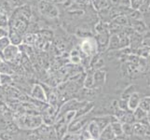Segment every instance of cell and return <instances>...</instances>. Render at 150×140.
Listing matches in <instances>:
<instances>
[{
    "label": "cell",
    "instance_id": "9c48e42d",
    "mask_svg": "<svg viewBox=\"0 0 150 140\" xmlns=\"http://www.w3.org/2000/svg\"><path fill=\"white\" fill-rule=\"evenodd\" d=\"M140 99H141V97L139 95V93L134 92L132 95L128 98V107L132 110L135 109L139 105Z\"/></svg>",
    "mask_w": 150,
    "mask_h": 140
},
{
    "label": "cell",
    "instance_id": "ac0fdd59",
    "mask_svg": "<svg viewBox=\"0 0 150 140\" xmlns=\"http://www.w3.org/2000/svg\"><path fill=\"white\" fill-rule=\"evenodd\" d=\"M35 40H37V38H35V34H32V33H29V34H26L23 37V42L25 43V45H33Z\"/></svg>",
    "mask_w": 150,
    "mask_h": 140
},
{
    "label": "cell",
    "instance_id": "d6986e66",
    "mask_svg": "<svg viewBox=\"0 0 150 140\" xmlns=\"http://www.w3.org/2000/svg\"><path fill=\"white\" fill-rule=\"evenodd\" d=\"M149 103H150V99L148 96H146L142 98V99H140V102H139V105L138 107L142 108L143 110L144 111H149Z\"/></svg>",
    "mask_w": 150,
    "mask_h": 140
},
{
    "label": "cell",
    "instance_id": "f1b7e54d",
    "mask_svg": "<svg viewBox=\"0 0 150 140\" xmlns=\"http://www.w3.org/2000/svg\"><path fill=\"white\" fill-rule=\"evenodd\" d=\"M8 27L0 26V38H3V37L8 36Z\"/></svg>",
    "mask_w": 150,
    "mask_h": 140
},
{
    "label": "cell",
    "instance_id": "cb8c5ba5",
    "mask_svg": "<svg viewBox=\"0 0 150 140\" xmlns=\"http://www.w3.org/2000/svg\"><path fill=\"white\" fill-rule=\"evenodd\" d=\"M12 82L11 75L8 74H0V83L1 84H8Z\"/></svg>",
    "mask_w": 150,
    "mask_h": 140
},
{
    "label": "cell",
    "instance_id": "83f0119b",
    "mask_svg": "<svg viewBox=\"0 0 150 140\" xmlns=\"http://www.w3.org/2000/svg\"><path fill=\"white\" fill-rule=\"evenodd\" d=\"M0 138H1L2 140H11L12 136H11V134L7 133V132H2L1 134H0Z\"/></svg>",
    "mask_w": 150,
    "mask_h": 140
},
{
    "label": "cell",
    "instance_id": "30bf717a",
    "mask_svg": "<svg viewBox=\"0 0 150 140\" xmlns=\"http://www.w3.org/2000/svg\"><path fill=\"white\" fill-rule=\"evenodd\" d=\"M111 22L117 24L118 26H121V27H125L127 25H129V19L127 16H125V15H117V16L114 18Z\"/></svg>",
    "mask_w": 150,
    "mask_h": 140
},
{
    "label": "cell",
    "instance_id": "5b68a950",
    "mask_svg": "<svg viewBox=\"0 0 150 140\" xmlns=\"http://www.w3.org/2000/svg\"><path fill=\"white\" fill-rule=\"evenodd\" d=\"M8 38H9L10 44H12V45L20 46L23 43L22 35L19 34L16 30H15L13 27L9 26V25H8Z\"/></svg>",
    "mask_w": 150,
    "mask_h": 140
},
{
    "label": "cell",
    "instance_id": "5bb4252c",
    "mask_svg": "<svg viewBox=\"0 0 150 140\" xmlns=\"http://www.w3.org/2000/svg\"><path fill=\"white\" fill-rule=\"evenodd\" d=\"M0 74H8L11 75L12 74V69L9 66V65L5 61H1L0 63Z\"/></svg>",
    "mask_w": 150,
    "mask_h": 140
},
{
    "label": "cell",
    "instance_id": "7402d4cb",
    "mask_svg": "<svg viewBox=\"0 0 150 140\" xmlns=\"http://www.w3.org/2000/svg\"><path fill=\"white\" fill-rule=\"evenodd\" d=\"M84 85L86 88H89V89H91L92 87H94V80H93V75L89 74L85 79L84 81Z\"/></svg>",
    "mask_w": 150,
    "mask_h": 140
},
{
    "label": "cell",
    "instance_id": "1f68e13d",
    "mask_svg": "<svg viewBox=\"0 0 150 140\" xmlns=\"http://www.w3.org/2000/svg\"><path fill=\"white\" fill-rule=\"evenodd\" d=\"M113 140H129L128 137L126 136H117V137H116L115 139L113 138Z\"/></svg>",
    "mask_w": 150,
    "mask_h": 140
},
{
    "label": "cell",
    "instance_id": "d6a6232c",
    "mask_svg": "<svg viewBox=\"0 0 150 140\" xmlns=\"http://www.w3.org/2000/svg\"><path fill=\"white\" fill-rule=\"evenodd\" d=\"M87 140H94V139H87Z\"/></svg>",
    "mask_w": 150,
    "mask_h": 140
},
{
    "label": "cell",
    "instance_id": "ffe728a7",
    "mask_svg": "<svg viewBox=\"0 0 150 140\" xmlns=\"http://www.w3.org/2000/svg\"><path fill=\"white\" fill-rule=\"evenodd\" d=\"M134 89H135V86H133V85L129 86L127 89H125V91H124L123 93L121 95V98H122V99H127L128 100V98L130 97L134 92H135V91H134Z\"/></svg>",
    "mask_w": 150,
    "mask_h": 140
},
{
    "label": "cell",
    "instance_id": "8fae6325",
    "mask_svg": "<svg viewBox=\"0 0 150 140\" xmlns=\"http://www.w3.org/2000/svg\"><path fill=\"white\" fill-rule=\"evenodd\" d=\"M89 133L94 138L99 137V134H100V128L98 126V124L96 122H91L89 125Z\"/></svg>",
    "mask_w": 150,
    "mask_h": 140
},
{
    "label": "cell",
    "instance_id": "7a4b0ae2",
    "mask_svg": "<svg viewBox=\"0 0 150 140\" xmlns=\"http://www.w3.org/2000/svg\"><path fill=\"white\" fill-rule=\"evenodd\" d=\"M20 53L21 50L19 46L10 44L0 53V55H1L3 61L7 62V63H14V61L17 60L18 56L20 55Z\"/></svg>",
    "mask_w": 150,
    "mask_h": 140
},
{
    "label": "cell",
    "instance_id": "484cf974",
    "mask_svg": "<svg viewBox=\"0 0 150 140\" xmlns=\"http://www.w3.org/2000/svg\"><path fill=\"white\" fill-rule=\"evenodd\" d=\"M122 127V132L125 133L127 136H130V134H132V126L131 125L130 123H125L124 125L121 126Z\"/></svg>",
    "mask_w": 150,
    "mask_h": 140
},
{
    "label": "cell",
    "instance_id": "277c9868",
    "mask_svg": "<svg viewBox=\"0 0 150 140\" xmlns=\"http://www.w3.org/2000/svg\"><path fill=\"white\" fill-rule=\"evenodd\" d=\"M129 25L134 30V32L140 35H144L148 31V26L142 20H129Z\"/></svg>",
    "mask_w": 150,
    "mask_h": 140
},
{
    "label": "cell",
    "instance_id": "ba28073f",
    "mask_svg": "<svg viewBox=\"0 0 150 140\" xmlns=\"http://www.w3.org/2000/svg\"><path fill=\"white\" fill-rule=\"evenodd\" d=\"M32 96L34 98L40 101H45L47 98H46V93L45 91L43 90V88L41 87L39 84H35L33 88L32 91Z\"/></svg>",
    "mask_w": 150,
    "mask_h": 140
},
{
    "label": "cell",
    "instance_id": "d4e9b609",
    "mask_svg": "<svg viewBox=\"0 0 150 140\" xmlns=\"http://www.w3.org/2000/svg\"><path fill=\"white\" fill-rule=\"evenodd\" d=\"M144 0H130V8L132 9H138L143 4Z\"/></svg>",
    "mask_w": 150,
    "mask_h": 140
},
{
    "label": "cell",
    "instance_id": "3957f363",
    "mask_svg": "<svg viewBox=\"0 0 150 140\" xmlns=\"http://www.w3.org/2000/svg\"><path fill=\"white\" fill-rule=\"evenodd\" d=\"M38 9L40 12L45 15V16H48L50 18H55L58 16V9H57V8L53 4L45 1V0H42V1L39 2Z\"/></svg>",
    "mask_w": 150,
    "mask_h": 140
},
{
    "label": "cell",
    "instance_id": "f546056e",
    "mask_svg": "<svg viewBox=\"0 0 150 140\" xmlns=\"http://www.w3.org/2000/svg\"><path fill=\"white\" fill-rule=\"evenodd\" d=\"M75 114H76V111H75V110H71V111H68V112H67V113H66V116H65L66 121L68 122V121L72 120V119L74 118Z\"/></svg>",
    "mask_w": 150,
    "mask_h": 140
},
{
    "label": "cell",
    "instance_id": "603a6c76",
    "mask_svg": "<svg viewBox=\"0 0 150 140\" xmlns=\"http://www.w3.org/2000/svg\"><path fill=\"white\" fill-rule=\"evenodd\" d=\"M8 45H10V41H9V38H8V36L0 38V53L6 49Z\"/></svg>",
    "mask_w": 150,
    "mask_h": 140
},
{
    "label": "cell",
    "instance_id": "4316f807",
    "mask_svg": "<svg viewBox=\"0 0 150 140\" xmlns=\"http://www.w3.org/2000/svg\"><path fill=\"white\" fill-rule=\"evenodd\" d=\"M118 107H120L122 110H126L128 108V101L127 99H121L118 102Z\"/></svg>",
    "mask_w": 150,
    "mask_h": 140
},
{
    "label": "cell",
    "instance_id": "52a82bcc",
    "mask_svg": "<svg viewBox=\"0 0 150 140\" xmlns=\"http://www.w3.org/2000/svg\"><path fill=\"white\" fill-rule=\"evenodd\" d=\"M106 73L105 70L103 69H97L94 72L93 75V80H94V86H100L105 83V81Z\"/></svg>",
    "mask_w": 150,
    "mask_h": 140
},
{
    "label": "cell",
    "instance_id": "4dcf8cb0",
    "mask_svg": "<svg viewBox=\"0 0 150 140\" xmlns=\"http://www.w3.org/2000/svg\"><path fill=\"white\" fill-rule=\"evenodd\" d=\"M74 139H75V136H73V134H66L64 138V140H74Z\"/></svg>",
    "mask_w": 150,
    "mask_h": 140
},
{
    "label": "cell",
    "instance_id": "9a60e30c",
    "mask_svg": "<svg viewBox=\"0 0 150 140\" xmlns=\"http://www.w3.org/2000/svg\"><path fill=\"white\" fill-rule=\"evenodd\" d=\"M134 110H135V112H134V114H133V118L135 119V120H137V121L144 120V119L147 116L146 111L143 110L142 108H140L139 107H137Z\"/></svg>",
    "mask_w": 150,
    "mask_h": 140
},
{
    "label": "cell",
    "instance_id": "6da1fadb",
    "mask_svg": "<svg viewBox=\"0 0 150 140\" xmlns=\"http://www.w3.org/2000/svg\"><path fill=\"white\" fill-rule=\"evenodd\" d=\"M80 50L82 53H84L88 57H91L98 53V47H97V42L94 38L92 37H88L84 38V39L81 41L80 44Z\"/></svg>",
    "mask_w": 150,
    "mask_h": 140
},
{
    "label": "cell",
    "instance_id": "44dd1931",
    "mask_svg": "<svg viewBox=\"0 0 150 140\" xmlns=\"http://www.w3.org/2000/svg\"><path fill=\"white\" fill-rule=\"evenodd\" d=\"M110 126L112 128L113 133L115 134H117V136H121V134H123L122 127H121V125L118 122H113Z\"/></svg>",
    "mask_w": 150,
    "mask_h": 140
},
{
    "label": "cell",
    "instance_id": "e0dca14e",
    "mask_svg": "<svg viewBox=\"0 0 150 140\" xmlns=\"http://www.w3.org/2000/svg\"><path fill=\"white\" fill-rule=\"evenodd\" d=\"M70 60H71L72 63H74V64H79L82 60L80 51L76 50H72V53L70 55Z\"/></svg>",
    "mask_w": 150,
    "mask_h": 140
},
{
    "label": "cell",
    "instance_id": "7c38bea8",
    "mask_svg": "<svg viewBox=\"0 0 150 140\" xmlns=\"http://www.w3.org/2000/svg\"><path fill=\"white\" fill-rule=\"evenodd\" d=\"M115 136V134L113 133L111 126H107L105 128V130H103L101 138L102 139H105V140H112Z\"/></svg>",
    "mask_w": 150,
    "mask_h": 140
},
{
    "label": "cell",
    "instance_id": "2e32d148",
    "mask_svg": "<svg viewBox=\"0 0 150 140\" xmlns=\"http://www.w3.org/2000/svg\"><path fill=\"white\" fill-rule=\"evenodd\" d=\"M92 4H93L94 8L97 10H101V9L109 7L107 0H92Z\"/></svg>",
    "mask_w": 150,
    "mask_h": 140
},
{
    "label": "cell",
    "instance_id": "8992f818",
    "mask_svg": "<svg viewBox=\"0 0 150 140\" xmlns=\"http://www.w3.org/2000/svg\"><path fill=\"white\" fill-rule=\"evenodd\" d=\"M120 50V39H118V36L117 34H111L109 38V41H108L106 51H112V50Z\"/></svg>",
    "mask_w": 150,
    "mask_h": 140
},
{
    "label": "cell",
    "instance_id": "4fadbf2b",
    "mask_svg": "<svg viewBox=\"0 0 150 140\" xmlns=\"http://www.w3.org/2000/svg\"><path fill=\"white\" fill-rule=\"evenodd\" d=\"M146 131V127L141 123H135L132 125V133L135 134H138V136L144 134Z\"/></svg>",
    "mask_w": 150,
    "mask_h": 140
}]
</instances>
